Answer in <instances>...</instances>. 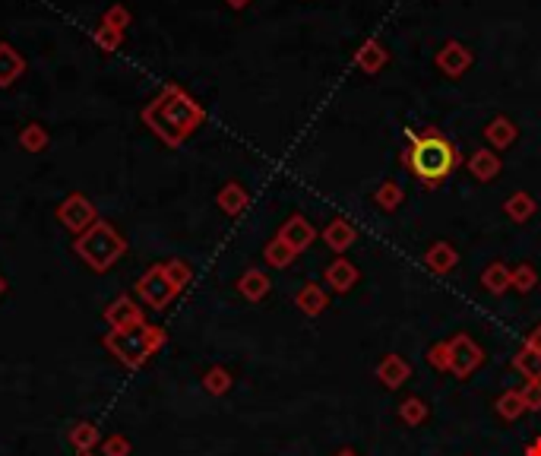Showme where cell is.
<instances>
[{
  "instance_id": "cell-11",
  "label": "cell",
  "mask_w": 541,
  "mask_h": 456,
  "mask_svg": "<svg viewBox=\"0 0 541 456\" xmlns=\"http://www.w3.org/2000/svg\"><path fill=\"white\" fill-rule=\"evenodd\" d=\"M408 377H412V365H408L402 355H396V352H390V355H386L384 361L377 365V380H380L386 390L402 387Z\"/></svg>"
},
{
  "instance_id": "cell-23",
  "label": "cell",
  "mask_w": 541,
  "mask_h": 456,
  "mask_svg": "<svg viewBox=\"0 0 541 456\" xmlns=\"http://www.w3.org/2000/svg\"><path fill=\"white\" fill-rule=\"evenodd\" d=\"M494 409H497V415L504 418V422H516V418L526 415V403H522V393H519V390H507V393L497 396Z\"/></svg>"
},
{
  "instance_id": "cell-2",
  "label": "cell",
  "mask_w": 541,
  "mask_h": 456,
  "mask_svg": "<svg viewBox=\"0 0 541 456\" xmlns=\"http://www.w3.org/2000/svg\"><path fill=\"white\" fill-rule=\"evenodd\" d=\"M165 346V333L149 323H136L127 330H111L105 336V349L118 358L124 368H143L158 349Z\"/></svg>"
},
{
  "instance_id": "cell-37",
  "label": "cell",
  "mask_w": 541,
  "mask_h": 456,
  "mask_svg": "<svg viewBox=\"0 0 541 456\" xmlns=\"http://www.w3.org/2000/svg\"><path fill=\"white\" fill-rule=\"evenodd\" d=\"M232 7H244V4H250V0H228Z\"/></svg>"
},
{
  "instance_id": "cell-22",
  "label": "cell",
  "mask_w": 541,
  "mask_h": 456,
  "mask_svg": "<svg viewBox=\"0 0 541 456\" xmlns=\"http://www.w3.org/2000/svg\"><path fill=\"white\" fill-rule=\"evenodd\" d=\"M513 368H516L526 380H541V352H535L532 346L522 342V349H519L516 358H513Z\"/></svg>"
},
{
  "instance_id": "cell-26",
  "label": "cell",
  "mask_w": 541,
  "mask_h": 456,
  "mask_svg": "<svg viewBox=\"0 0 541 456\" xmlns=\"http://www.w3.org/2000/svg\"><path fill=\"white\" fill-rule=\"evenodd\" d=\"M399 418H402L408 428L424 425V422H428V403H424L421 396H406L402 406H399Z\"/></svg>"
},
{
  "instance_id": "cell-5",
  "label": "cell",
  "mask_w": 541,
  "mask_h": 456,
  "mask_svg": "<svg viewBox=\"0 0 541 456\" xmlns=\"http://www.w3.org/2000/svg\"><path fill=\"white\" fill-rule=\"evenodd\" d=\"M446 349H450V374L459 380L472 377V374L481 368V361H484V349H481L469 333L453 336V339L446 342Z\"/></svg>"
},
{
  "instance_id": "cell-12",
  "label": "cell",
  "mask_w": 541,
  "mask_h": 456,
  "mask_svg": "<svg viewBox=\"0 0 541 456\" xmlns=\"http://www.w3.org/2000/svg\"><path fill=\"white\" fill-rule=\"evenodd\" d=\"M500 168H504V162H500V156H497L494 149H488V146H481V149H475L472 156H469V171H472V178L481 184L494 181V178L500 175Z\"/></svg>"
},
{
  "instance_id": "cell-7",
  "label": "cell",
  "mask_w": 541,
  "mask_h": 456,
  "mask_svg": "<svg viewBox=\"0 0 541 456\" xmlns=\"http://www.w3.org/2000/svg\"><path fill=\"white\" fill-rule=\"evenodd\" d=\"M276 238H282V241H286L294 254H301V251H308L310 244H314L316 228L310 225V222L304 219L301 213H294V216H288V219H286V225L278 228V235H276Z\"/></svg>"
},
{
  "instance_id": "cell-14",
  "label": "cell",
  "mask_w": 541,
  "mask_h": 456,
  "mask_svg": "<svg viewBox=\"0 0 541 456\" xmlns=\"http://www.w3.org/2000/svg\"><path fill=\"white\" fill-rule=\"evenodd\" d=\"M324 241H326V247H330L332 254H346L348 247H352L354 241H358V228L352 225L348 219H332L330 225L324 228Z\"/></svg>"
},
{
  "instance_id": "cell-31",
  "label": "cell",
  "mask_w": 541,
  "mask_h": 456,
  "mask_svg": "<svg viewBox=\"0 0 541 456\" xmlns=\"http://www.w3.org/2000/svg\"><path fill=\"white\" fill-rule=\"evenodd\" d=\"M102 456H130V441L124 434H111L102 441Z\"/></svg>"
},
{
  "instance_id": "cell-27",
  "label": "cell",
  "mask_w": 541,
  "mask_h": 456,
  "mask_svg": "<svg viewBox=\"0 0 541 456\" xmlns=\"http://www.w3.org/2000/svg\"><path fill=\"white\" fill-rule=\"evenodd\" d=\"M374 203L384 209V213H392V209H399L402 206V187H399V181H384L380 187L374 190Z\"/></svg>"
},
{
  "instance_id": "cell-3",
  "label": "cell",
  "mask_w": 541,
  "mask_h": 456,
  "mask_svg": "<svg viewBox=\"0 0 541 456\" xmlns=\"http://www.w3.org/2000/svg\"><path fill=\"white\" fill-rule=\"evenodd\" d=\"M76 251L92 270H108L111 263H118V257L124 254V241L118 238L108 222H95V225L86 232L80 241H76Z\"/></svg>"
},
{
  "instance_id": "cell-28",
  "label": "cell",
  "mask_w": 541,
  "mask_h": 456,
  "mask_svg": "<svg viewBox=\"0 0 541 456\" xmlns=\"http://www.w3.org/2000/svg\"><path fill=\"white\" fill-rule=\"evenodd\" d=\"M203 387H206V393H212V396H225L228 390H232V374L218 365L210 368V371L203 374Z\"/></svg>"
},
{
  "instance_id": "cell-19",
  "label": "cell",
  "mask_w": 541,
  "mask_h": 456,
  "mask_svg": "<svg viewBox=\"0 0 541 456\" xmlns=\"http://www.w3.org/2000/svg\"><path fill=\"white\" fill-rule=\"evenodd\" d=\"M481 285L491 295H507L513 289V270L507 263H491L484 273H481Z\"/></svg>"
},
{
  "instance_id": "cell-24",
  "label": "cell",
  "mask_w": 541,
  "mask_h": 456,
  "mask_svg": "<svg viewBox=\"0 0 541 456\" xmlns=\"http://www.w3.org/2000/svg\"><path fill=\"white\" fill-rule=\"evenodd\" d=\"M294 257H298V254H294L292 247L282 241V238H272V241L266 244V251H263V260L272 266V270H288V266L294 263Z\"/></svg>"
},
{
  "instance_id": "cell-21",
  "label": "cell",
  "mask_w": 541,
  "mask_h": 456,
  "mask_svg": "<svg viewBox=\"0 0 541 456\" xmlns=\"http://www.w3.org/2000/svg\"><path fill=\"white\" fill-rule=\"evenodd\" d=\"M67 437L80 453H89V450H95L98 444H102V431H98V425H92V422H76V425L70 428Z\"/></svg>"
},
{
  "instance_id": "cell-38",
  "label": "cell",
  "mask_w": 541,
  "mask_h": 456,
  "mask_svg": "<svg viewBox=\"0 0 541 456\" xmlns=\"http://www.w3.org/2000/svg\"><path fill=\"white\" fill-rule=\"evenodd\" d=\"M4 292H7V282H4V279H0V295H4Z\"/></svg>"
},
{
  "instance_id": "cell-15",
  "label": "cell",
  "mask_w": 541,
  "mask_h": 456,
  "mask_svg": "<svg viewBox=\"0 0 541 456\" xmlns=\"http://www.w3.org/2000/svg\"><path fill=\"white\" fill-rule=\"evenodd\" d=\"M456 263H459V254H456V247H453L450 241H434L428 247V254H424V266H428L431 273H437V276L453 273V270H456Z\"/></svg>"
},
{
  "instance_id": "cell-1",
  "label": "cell",
  "mask_w": 541,
  "mask_h": 456,
  "mask_svg": "<svg viewBox=\"0 0 541 456\" xmlns=\"http://www.w3.org/2000/svg\"><path fill=\"white\" fill-rule=\"evenodd\" d=\"M408 146L402 152V165L418 178L424 187H440L459 168V149L437 127L408 130Z\"/></svg>"
},
{
  "instance_id": "cell-16",
  "label": "cell",
  "mask_w": 541,
  "mask_h": 456,
  "mask_svg": "<svg viewBox=\"0 0 541 456\" xmlns=\"http://www.w3.org/2000/svg\"><path fill=\"white\" fill-rule=\"evenodd\" d=\"M294 304H298L301 314H308V317H320V314L326 311V304H330V298H326V289L324 285H316V282H308V285H301L298 295H294Z\"/></svg>"
},
{
  "instance_id": "cell-39",
  "label": "cell",
  "mask_w": 541,
  "mask_h": 456,
  "mask_svg": "<svg viewBox=\"0 0 541 456\" xmlns=\"http://www.w3.org/2000/svg\"><path fill=\"white\" fill-rule=\"evenodd\" d=\"M80 456H98V453H95V450H89V453H80Z\"/></svg>"
},
{
  "instance_id": "cell-4",
  "label": "cell",
  "mask_w": 541,
  "mask_h": 456,
  "mask_svg": "<svg viewBox=\"0 0 541 456\" xmlns=\"http://www.w3.org/2000/svg\"><path fill=\"white\" fill-rule=\"evenodd\" d=\"M178 285H174V279L168 276L165 263L162 266H152L149 273H143V279L136 282V295L143 298L146 304H149L152 311H165L168 304L178 298Z\"/></svg>"
},
{
  "instance_id": "cell-34",
  "label": "cell",
  "mask_w": 541,
  "mask_h": 456,
  "mask_svg": "<svg viewBox=\"0 0 541 456\" xmlns=\"http://www.w3.org/2000/svg\"><path fill=\"white\" fill-rule=\"evenodd\" d=\"M526 346H532L535 352H541V323H535V330H532V333H529Z\"/></svg>"
},
{
  "instance_id": "cell-32",
  "label": "cell",
  "mask_w": 541,
  "mask_h": 456,
  "mask_svg": "<svg viewBox=\"0 0 541 456\" xmlns=\"http://www.w3.org/2000/svg\"><path fill=\"white\" fill-rule=\"evenodd\" d=\"M526 412H541V380H526V387L519 390Z\"/></svg>"
},
{
  "instance_id": "cell-29",
  "label": "cell",
  "mask_w": 541,
  "mask_h": 456,
  "mask_svg": "<svg viewBox=\"0 0 541 456\" xmlns=\"http://www.w3.org/2000/svg\"><path fill=\"white\" fill-rule=\"evenodd\" d=\"M538 285V273H535L532 263H519L516 270H513V289L519 292V295H529V292Z\"/></svg>"
},
{
  "instance_id": "cell-20",
  "label": "cell",
  "mask_w": 541,
  "mask_h": 456,
  "mask_svg": "<svg viewBox=\"0 0 541 456\" xmlns=\"http://www.w3.org/2000/svg\"><path fill=\"white\" fill-rule=\"evenodd\" d=\"M504 213H507V219H513V222H529L535 213H538V203H535L532 194H526V190H516L513 197H507Z\"/></svg>"
},
{
  "instance_id": "cell-30",
  "label": "cell",
  "mask_w": 541,
  "mask_h": 456,
  "mask_svg": "<svg viewBox=\"0 0 541 456\" xmlns=\"http://www.w3.org/2000/svg\"><path fill=\"white\" fill-rule=\"evenodd\" d=\"M428 365L434 371H450V349H446V342H434L428 349Z\"/></svg>"
},
{
  "instance_id": "cell-10",
  "label": "cell",
  "mask_w": 541,
  "mask_h": 456,
  "mask_svg": "<svg viewBox=\"0 0 541 456\" xmlns=\"http://www.w3.org/2000/svg\"><path fill=\"white\" fill-rule=\"evenodd\" d=\"M105 320L111 330H127V327H136V323H143V311H140V304H133L127 295H124V298H114V301L108 304Z\"/></svg>"
},
{
  "instance_id": "cell-17",
  "label": "cell",
  "mask_w": 541,
  "mask_h": 456,
  "mask_svg": "<svg viewBox=\"0 0 541 456\" xmlns=\"http://www.w3.org/2000/svg\"><path fill=\"white\" fill-rule=\"evenodd\" d=\"M60 222L70 228V232H83L92 222V206L86 197H70L67 203L60 206Z\"/></svg>"
},
{
  "instance_id": "cell-33",
  "label": "cell",
  "mask_w": 541,
  "mask_h": 456,
  "mask_svg": "<svg viewBox=\"0 0 541 456\" xmlns=\"http://www.w3.org/2000/svg\"><path fill=\"white\" fill-rule=\"evenodd\" d=\"M165 270H168V276L174 279V285L178 289H184L190 282V266L187 263H180V260H171V263H165Z\"/></svg>"
},
{
  "instance_id": "cell-25",
  "label": "cell",
  "mask_w": 541,
  "mask_h": 456,
  "mask_svg": "<svg viewBox=\"0 0 541 456\" xmlns=\"http://www.w3.org/2000/svg\"><path fill=\"white\" fill-rule=\"evenodd\" d=\"M218 206H222V213L228 216H238L244 206H248V190L240 187V184H225L222 194H218Z\"/></svg>"
},
{
  "instance_id": "cell-36",
  "label": "cell",
  "mask_w": 541,
  "mask_h": 456,
  "mask_svg": "<svg viewBox=\"0 0 541 456\" xmlns=\"http://www.w3.org/2000/svg\"><path fill=\"white\" fill-rule=\"evenodd\" d=\"M336 456H358V453H354V450L352 447H346V450H339V453Z\"/></svg>"
},
{
  "instance_id": "cell-8",
  "label": "cell",
  "mask_w": 541,
  "mask_h": 456,
  "mask_svg": "<svg viewBox=\"0 0 541 456\" xmlns=\"http://www.w3.org/2000/svg\"><path fill=\"white\" fill-rule=\"evenodd\" d=\"M386 64H390V48H386L380 38H368V42L354 51V67H358L361 73L377 76Z\"/></svg>"
},
{
  "instance_id": "cell-9",
  "label": "cell",
  "mask_w": 541,
  "mask_h": 456,
  "mask_svg": "<svg viewBox=\"0 0 541 456\" xmlns=\"http://www.w3.org/2000/svg\"><path fill=\"white\" fill-rule=\"evenodd\" d=\"M326 289H332L336 295H346V292L354 289V282H358V266L346 257H336L330 266H326Z\"/></svg>"
},
{
  "instance_id": "cell-18",
  "label": "cell",
  "mask_w": 541,
  "mask_h": 456,
  "mask_svg": "<svg viewBox=\"0 0 541 456\" xmlns=\"http://www.w3.org/2000/svg\"><path fill=\"white\" fill-rule=\"evenodd\" d=\"M270 289H272V282L263 270H248V273L238 279V292L248 298V301H263V298L270 295Z\"/></svg>"
},
{
  "instance_id": "cell-6",
  "label": "cell",
  "mask_w": 541,
  "mask_h": 456,
  "mask_svg": "<svg viewBox=\"0 0 541 456\" xmlns=\"http://www.w3.org/2000/svg\"><path fill=\"white\" fill-rule=\"evenodd\" d=\"M434 64H437V70L446 76V80H459V76H466L469 70H472L475 54H472V48H469V45H462V42L450 38V42H444V45H440Z\"/></svg>"
},
{
  "instance_id": "cell-13",
  "label": "cell",
  "mask_w": 541,
  "mask_h": 456,
  "mask_svg": "<svg viewBox=\"0 0 541 456\" xmlns=\"http://www.w3.org/2000/svg\"><path fill=\"white\" fill-rule=\"evenodd\" d=\"M481 133H484V140L491 143V149H507V146L516 143L519 127L507 118V114H497V118H491V121L481 127Z\"/></svg>"
},
{
  "instance_id": "cell-35",
  "label": "cell",
  "mask_w": 541,
  "mask_h": 456,
  "mask_svg": "<svg viewBox=\"0 0 541 456\" xmlns=\"http://www.w3.org/2000/svg\"><path fill=\"white\" fill-rule=\"evenodd\" d=\"M526 456H541V437H538V441L532 444V447L526 450Z\"/></svg>"
}]
</instances>
